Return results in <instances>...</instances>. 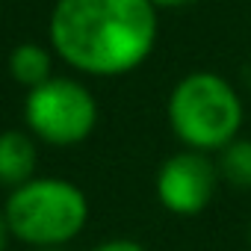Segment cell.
<instances>
[{
	"label": "cell",
	"instance_id": "6da1fadb",
	"mask_svg": "<svg viewBox=\"0 0 251 251\" xmlns=\"http://www.w3.org/2000/svg\"><path fill=\"white\" fill-rule=\"evenodd\" d=\"M157 33L148 0H56L48 21L53 53L89 77L136 71L154 53Z\"/></svg>",
	"mask_w": 251,
	"mask_h": 251
},
{
	"label": "cell",
	"instance_id": "7a4b0ae2",
	"mask_svg": "<svg viewBox=\"0 0 251 251\" xmlns=\"http://www.w3.org/2000/svg\"><path fill=\"white\" fill-rule=\"evenodd\" d=\"M166 115L172 133L189 151H222L239 139L242 127V100L236 89L216 71H192L175 83Z\"/></svg>",
	"mask_w": 251,
	"mask_h": 251
},
{
	"label": "cell",
	"instance_id": "3957f363",
	"mask_svg": "<svg viewBox=\"0 0 251 251\" xmlns=\"http://www.w3.org/2000/svg\"><path fill=\"white\" fill-rule=\"evenodd\" d=\"M9 233L33 248H59L89 222L86 192L62 177H33L9 192L3 207Z\"/></svg>",
	"mask_w": 251,
	"mask_h": 251
},
{
	"label": "cell",
	"instance_id": "277c9868",
	"mask_svg": "<svg viewBox=\"0 0 251 251\" xmlns=\"http://www.w3.org/2000/svg\"><path fill=\"white\" fill-rule=\"evenodd\" d=\"M24 124L36 139L48 145H80L98 124V100L80 80L50 77L27 92Z\"/></svg>",
	"mask_w": 251,
	"mask_h": 251
},
{
	"label": "cell",
	"instance_id": "5b68a950",
	"mask_svg": "<svg viewBox=\"0 0 251 251\" xmlns=\"http://www.w3.org/2000/svg\"><path fill=\"white\" fill-rule=\"evenodd\" d=\"M219 186V166L201 151L172 154L157 172V198L175 216H198Z\"/></svg>",
	"mask_w": 251,
	"mask_h": 251
},
{
	"label": "cell",
	"instance_id": "8992f818",
	"mask_svg": "<svg viewBox=\"0 0 251 251\" xmlns=\"http://www.w3.org/2000/svg\"><path fill=\"white\" fill-rule=\"evenodd\" d=\"M39 148L30 130H3L0 133V183L18 189L36 177Z\"/></svg>",
	"mask_w": 251,
	"mask_h": 251
},
{
	"label": "cell",
	"instance_id": "52a82bcc",
	"mask_svg": "<svg viewBox=\"0 0 251 251\" xmlns=\"http://www.w3.org/2000/svg\"><path fill=\"white\" fill-rule=\"evenodd\" d=\"M9 74L18 86H24L27 92L48 83L53 74V53L36 42H21L18 48H12L9 53Z\"/></svg>",
	"mask_w": 251,
	"mask_h": 251
},
{
	"label": "cell",
	"instance_id": "ba28073f",
	"mask_svg": "<svg viewBox=\"0 0 251 251\" xmlns=\"http://www.w3.org/2000/svg\"><path fill=\"white\" fill-rule=\"evenodd\" d=\"M219 177L236 189H251V139H233L219 151Z\"/></svg>",
	"mask_w": 251,
	"mask_h": 251
},
{
	"label": "cell",
	"instance_id": "9c48e42d",
	"mask_svg": "<svg viewBox=\"0 0 251 251\" xmlns=\"http://www.w3.org/2000/svg\"><path fill=\"white\" fill-rule=\"evenodd\" d=\"M92 251H148V248L136 239H106V242L95 245Z\"/></svg>",
	"mask_w": 251,
	"mask_h": 251
},
{
	"label": "cell",
	"instance_id": "30bf717a",
	"mask_svg": "<svg viewBox=\"0 0 251 251\" xmlns=\"http://www.w3.org/2000/svg\"><path fill=\"white\" fill-rule=\"evenodd\" d=\"M154 9H177V6H189L192 0H148Z\"/></svg>",
	"mask_w": 251,
	"mask_h": 251
},
{
	"label": "cell",
	"instance_id": "8fae6325",
	"mask_svg": "<svg viewBox=\"0 0 251 251\" xmlns=\"http://www.w3.org/2000/svg\"><path fill=\"white\" fill-rule=\"evenodd\" d=\"M9 225H6V216H3V210H0V251H6V245H9Z\"/></svg>",
	"mask_w": 251,
	"mask_h": 251
},
{
	"label": "cell",
	"instance_id": "7c38bea8",
	"mask_svg": "<svg viewBox=\"0 0 251 251\" xmlns=\"http://www.w3.org/2000/svg\"><path fill=\"white\" fill-rule=\"evenodd\" d=\"M248 242H251V233H248Z\"/></svg>",
	"mask_w": 251,
	"mask_h": 251
}]
</instances>
